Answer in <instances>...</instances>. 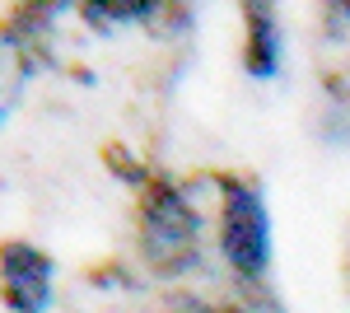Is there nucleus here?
I'll list each match as a JSON object with an SVG mask.
<instances>
[{
    "mask_svg": "<svg viewBox=\"0 0 350 313\" xmlns=\"http://www.w3.org/2000/svg\"><path fill=\"white\" fill-rule=\"evenodd\" d=\"M183 313H219V309H183Z\"/></svg>",
    "mask_w": 350,
    "mask_h": 313,
    "instance_id": "obj_5",
    "label": "nucleus"
},
{
    "mask_svg": "<svg viewBox=\"0 0 350 313\" xmlns=\"http://www.w3.org/2000/svg\"><path fill=\"white\" fill-rule=\"evenodd\" d=\"M341 14H346V19H350V5H346V10H341Z\"/></svg>",
    "mask_w": 350,
    "mask_h": 313,
    "instance_id": "obj_6",
    "label": "nucleus"
},
{
    "mask_svg": "<svg viewBox=\"0 0 350 313\" xmlns=\"http://www.w3.org/2000/svg\"><path fill=\"white\" fill-rule=\"evenodd\" d=\"M140 248L159 271H187L201 248V215L178 187L159 183L140 210Z\"/></svg>",
    "mask_w": 350,
    "mask_h": 313,
    "instance_id": "obj_1",
    "label": "nucleus"
},
{
    "mask_svg": "<svg viewBox=\"0 0 350 313\" xmlns=\"http://www.w3.org/2000/svg\"><path fill=\"white\" fill-rule=\"evenodd\" d=\"M219 248L239 276H262L271 262V215L252 183L224 187V220H219Z\"/></svg>",
    "mask_w": 350,
    "mask_h": 313,
    "instance_id": "obj_2",
    "label": "nucleus"
},
{
    "mask_svg": "<svg viewBox=\"0 0 350 313\" xmlns=\"http://www.w3.org/2000/svg\"><path fill=\"white\" fill-rule=\"evenodd\" d=\"M247 71L257 79H271L280 71V28L267 5H247Z\"/></svg>",
    "mask_w": 350,
    "mask_h": 313,
    "instance_id": "obj_4",
    "label": "nucleus"
},
{
    "mask_svg": "<svg viewBox=\"0 0 350 313\" xmlns=\"http://www.w3.org/2000/svg\"><path fill=\"white\" fill-rule=\"evenodd\" d=\"M5 299L14 313H47L52 299V262L28 243L5 248Z\"/></svg>",
    "mask_w": 350,
    "mask_h": 313,
    "instance_id": "obj_3",
    "label": "nucleus"
}]
</instances>
